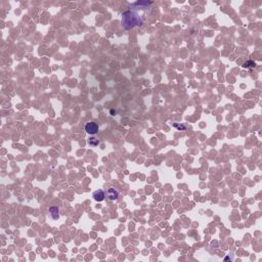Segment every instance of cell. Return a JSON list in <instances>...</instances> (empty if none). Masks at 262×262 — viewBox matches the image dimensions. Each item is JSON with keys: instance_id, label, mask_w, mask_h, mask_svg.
<instances>
[{"instance_id": "1", "label": "cell", "mask_w": 262, "mask_h": 262, "mask_svg": "<svg viewBox=\"0 0 262 262\" xmlns=\"http://www.w3.org/2000/svg\"><path fill=\"white\" fill-rule=\"evenodd\" d=\"M143 24V18L138 13L133 9H129L122 13L121 25L125 30H131L136 26H142Z\"/></svg>"}, {"instance_id": "2", "label": "cell", "mask_w": 262, "mask_h": 262, "mask_svg": "<svg viewBox=\"0 0 262 262\" xmlns=\"http://www.w3.org/2000/svg\"><path fill=\"white\" fill-rule=\"evenodd\" d=\"M99 126L95 122H88L85 125V131L90 135H95L99 132Z\"/></svg>"}, {"instance_id": "3", "label": "cell", "mask_w": 262, "mask_h": 262, "mask_svg": "<svg viewBox=\"0 0 262 262\" xmlns=\"http://www.w3.org/2000/svg\"><path fill=\"white\" fill-rule=\"evenodd\" d=\"M105 195H107V198L110 201H116L119 198V191L114 189V187H110L107 190V193H105Z\"/></svg>"}, {"instance_id": "4", "label": "cell", "mask_w": 262, "mask_h": 262, "mask_svg": "<svg viewBox=\"0 0 262 262\" xmlns=\"http://www.w3.org/2000/svg\"><path fill=\"white\" fill-rule=\"evenodd\" d=\"M49 213L52 219L57 220L60 219V208L57 206H51L49 207Z\"/></svg>"}, {"instance_id": "5", "label": "cell", "mask_w": 262, "mask_h": 262, "mask_svg": "<svg viewBox=\"0 0 262 262\" xmlns=\"http://www.w3.org/2000/svg\"><path fill=\"white\" fill-rule=\"evenodd\" d=\"M92 197L96 202H103L104 200V198H105V193L103 190H97L93 193Z\"/></svg>"}, {"instance_id": "6", "label": "cell", "mask_w": 262, "mask_h": 262, "mask_svg": "<svg viewBox=\"0 0 262 262\" xmlns=\"http://www.w3.org/2000/svg\"><path fill=\"white\" fill-rule=\"evenodd\" d=\"M256 67V62L253 61H248L244 64V68L246 69H253Z\"/></svg>"}, {"instance_id": "7", "label": "cell", "mask_w": 262, "mask_h": 262, "mask_svg": "<svg viewBox=\"0 0 262 262\" xmlns=\"http://www.w3.org/2000/svg\"><path fill=\"white\" fill-rule=\"evenodd\" d=\"M99 139H97V138H95V137H90L88 139V143L90 144V146H92V147H96V146H99Z\"/></svg>"}, {"instance_id": "8", "label": "cell", "mask_w": 262, "mask_h": 262, "mask_svg": "<svg viewBox=\"0 0 262 262\" xmlns=\"http://www.w3.org/2000/svg\"><path fill=\"white\" fill-rule=\"evenodd\" d=\"M173 126H174L175 128H177L178 130H181V131L185 130V128H186V127L184 126V125H179V124H177V123H174Z\"/></svg>"}, {"instance_id": "9", "label": "cell", "mask_w": 262, "mask_h": 262, "mask_svg": "<svg viewBox=\"0 0 262 262\" xmlns=\"http://www.w3.org/2000/svg\"><path fill=\"white\" fill-rule=\"evenodd\" d=\"M227 260H230V261H232V260H233V256H232V257L227 256V257H225V258H224V261H227Z\"/></svg>"}]
</instances>
